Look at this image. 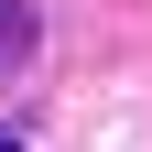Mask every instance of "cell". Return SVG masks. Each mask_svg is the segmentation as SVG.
<instances>
[{
  "mask_svg": "<svg viewBox=\"0 0 152 152\" xmlns=\"http://www.w3.org/2000/svg\"><path fill=\"white\" fill-rule=\"evenodd\" d=\"M33 44H44V11H33V0H0V76H22Z\"/></svg>",
  "mask_w": 152,
  "mask_h": 152,
  "instance_id": "1",
  "label": "cell"
},
{
  "mask_svg": "<svg viewBox=\"0 0 152 152\" xmlns=\"http://www.w3.org/2000/svg\"><path fill=\"white\" fill-rule=\"evenodd\" d=\"M0 152H22V141H0Z\"/></svg>",
  "mask_w": 152,
  "mask_h": 152,
  "instance_id": "2",
  "label": "cell"
}]
</instances>
